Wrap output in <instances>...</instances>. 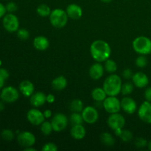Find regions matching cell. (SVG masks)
<instances>
[{"label": "cell", "mask_w": 151, "mask_h": 151, "mask_svg": "<svg viewBox=\"0 0 151 151\" xmlns=\"http://www.w3.org/2000/svg\"><path fill=\"white\" fill-rule=\"evenodd\" d=\"M90 53L96 62H105L111 55V48L109 43L103 40H96L90 47Z\"/></svg>", "instance_id": "obj_1"}, {"label": "cell", "mask_w": 151, "mask_h": 151, "mask_svg": "<svg viewBox=\"0 0 151 151\" xmlns=\"http://www.w3.org/2000/svg\"><path fill=\"white\" fill-rule=\"evenodd\" d=\"M122 82L120 77L111 74L106 78L103 82V88L108 96H116L121 92Z\"/></svg>", "instance_id": "obj_2"}, {"label": "cell", "mask_w": 151, "mask_h": 151, "mask_svg": "<svg viewBox=\"0 0 151 151\" xmlns=\"http://www.w3.org/2000/svg\"><path fill=\"white\" fill-rule=\"evenodd\" d=\"M49 17L51 24L58 29L64 27L67 24L68 19H69L66 10L60 8H56L52 10L51 14Z\"/></svg>", "instance_id": "obj_3"}, {"label": "cell", "mask_w": 151, "mask_h": 151, "mask_svg": "<svg viewBox=\"0 0 151 151\" xmlns=\"http://www.w3.org/2000/svg\"><path fill=\"white\" fill-rule=\"evenodd\" d=\"M132 47L136 52L146 55L151 53V40L146 36H139L134 40Z\"/></svg>", "instance_id": "obj_4"}, {"label": "cell", "mask_w": 151, "mask_h": 151, "mask_svg": "<svg viewBox=\"0 0 151 151\" xmlns=\"http://www.w3.org/2000/svg\"><path fill=\"white\" fill-rule=\"evenodd\" d=\"M107 123L109 128L113 130L116 135L118 136L125 126V119L122 114H119V112L111 114L107 119Z\"/></svg>", "instance_id": "obj_5"}, {"label": "cell", "mask_w": 151, "mask_h": 151, "mask_svg": "<svg viewBox=\"0 0 151 151\" xmlns=\"http://www.w3.org/2000/svg\"><path fill=\"white\" fill-rule=\"evenodd\" d=\"M103 108L110 114L118 113L121 109V102L116 96H108L103 102Z\"/></svg>", "instance_id": "obj_6"}, {"label": "cell", "mask_w": 151, "mask_h": 151, "mask_svg": "<svg viewBox=\"0 0 151 151\" xmlns=\"http://www.w3.org/2000/svg\"><path fill=\"white\" fill-rule=\"evenodd\" d=\"M2 24L4 29L10 32H17L19 27V21L16 15L13 13L6 14L3 17Z\"/></svg>", "instance_id": "obj_7"}, {"label": "cell", "mask_w": 151, "mask_h": 151, "mask_svg": "<svg viewBox=\"0 0 151 151\" xmlns=\"http://www.w3.org/2000/svg\"><path fill=\"white\" fill-rule=\"evenodd\" d=\"M68 118L62 113H58L53 116L51 120L53 131L55 132H60L66 129L68 125Z\"/></svg>", "instance_id": "obj_8"}, {"label": "cell", "mask_w": 151, "mask_h": 151, "mask_svg": "<svg viewBox=\"0 0 151 151\" xmlns=\"http://www.w3.org/2000/svg\"><path fill=\"white\" fill-rule=\"evenodd\" d=\"M19 97V92L13 86H7L2 89L0 98L3 102L7 103H12L16 102Z\"/></svg>", "instance_id": "obj_9"}, {"label": "cell", "mask_w": 151, "mask_h": 151, "mask_svg": "<svg viewBox=\"0 0 151 151\" xmlns=\"http://www.w3.org/2000/svg\"><path fill=\"white\" fill-rule=\"evenodd\" d=\"M36 139L35 135L29 131H22L17 136V142L22 147H28L33 146Z\"/></svg>", "instance_id": "obj_10"}, {"label": "cell", "mask_w": 151, "mask_h": 151, "mask_svg": "<svg viewBox=\"0 0 151 151\" xmlns=\"http://www.w3.org/2000/svg\"><path fill=\"white\" fill-rule=\"evenodd\" d=\"M27 118L29 123L33 125H41L45 121L44 113L36 109H32L27 114Z\"/></svg>", "instance_id": "obj_11"}, {"label": "cell", "mask_w": 151, "mask_h": 151, "mask_svg": "<svg viewBox=\"0 0 151 151\" xmlns=\"http://www.w3.org/2000/svg\"><path fill=\"white\" fill-rule=\"evenodd\" d=\"M84 122L88 124H94L99 118V113L95 108L92 106H87L84 108L81 112Z\"/></svg>", "instance_id": "obj_12"}, {"label": "cell", "mask_w": 151, "mask_h": 151, "mask_svg": "<svg viewBox=\"0 0 151 151\" xmlns=\"http://www.w3.org/2000/svg\"><path fill=\"white\" fill-rule=\"evenodd\" d=\"M138 116L142 121L147 124H151V103L145 101L140 106L138 110Z\"/></svg>", "instance_id": "obj_13"}, {"label": "cell", "mask_w": 151, "mask_h": 151, "mask_svg": "<svg viewBox=\"0 0 151 151\" xmlns=\"http://www.w3.org/2000/svg\"><path fill=\"white\" fill-rule=\"evenodd\" d=\"M121 109L128 114H133L136 112L137 109V103L133 98L125 97L121 100Z\"/></svg>", "instance_id": "obj_14"}, {"label": "cell", "mask_w": 151, "mask_h": 151, "mask_svg": "<svg viewBox=\"0 0 151 151\" xmlns=\"http://www.w3.org/2000/svg\"><path fill=\"white\" fill-rule=\"evenodd\" d=\"M132 82L137 88H145L148 85L149 79L147 75L142 72H138L133 75Z\"/></svg>", "instance_id": "obj_15"}, {"label": "cell", "mask_w": 151, "mask_h": 151, "mask_svg": "<svg viewBox=\"0 0 151 151\" xmlns=\"http://www.w3.org/2000/svg\"><path fill=\"white\" fill-rule=\"evenodd\" d=\"M104 72V66L100 62H97V63L91 65V66L89 69V71H88V74H89V76L91 77V79L97 81V80L100 79L103 76Z\"/></svg>", "instance_id": "obj_16"}, {"label": "cell", "mask_w": 151, "mask_h": 151, "mask_svg": "<svg viewBox=\"0 0 151 151\" xmlns=\"http://www.w3.org/2000/svg\"><path fill=\"white\" fill-rule=\"evenodd\" d=\"M68 17L70 19L77 20L82 17L83 10L81 6L77 4H70L67 6L66 9Z\"/></svg>", "instance_id": "obj_17"}, {"label": "cell", "mask_w": 151, "mask_h": 151, "mask_svg": "<svg viewBox=\"0 0 151 151\" xmlns=\"http://www.w3.org/2000/svg\"><path fill=\"white\" fill-rule=\"evenodd\" d=\"M31 105L35 108H38L40 106H42L45 104L47 102V95L44 93L38 91V92L33 93L30 97Z\"/></svg>", "instance_id": "obj_18"}, {"label": "cell", "mask_w": 151, "mask_h": 151, "mask_svg": "<svg viewBox=\"0 0 151 151\" xmlns=\"http://www.w3.org/2000/svg\"><path fill=\"white\" fill-rule=\"evenodd\" d=\"M19 91L24 97H29L32 96V94L35 91V86L31 81H23L19 84Z\"/></svg>", "instance_id": "obj_19"}, {"label": "cell", "mask_w": 151, "mask_h": 151, "mask_svg": "<svg viewBox=\"0 0 151 151\" xmlns=\"http://www.w3.org/2000/svg\"><path fill=\"white\" fill-rule=\"evenodd\" d=\"M33 47L39 51H44L47 50L50 46V41L48 38L43 35H39L34 38L33 40Z\"/></svg>", "instance_id": "obj_20"}, {"label": "cell", "mask_w": 151, "mask_h": 151, "mask_svg": "<svg viewBox=\"0 0 151 151\" xmlns=\"http://www.w3.org/2000/svg\"><path fill=\"white\" fill-rule=\"evenodd\" d=\"M71 136L76 140H81L86 137V131L83 124L81 125H74L70 131Z\"/></svg>", "instance_id": "obj_21"}, {"label": "cell", "mask_w": 151, "mask_h": 151, "mask_svg": "<svg viewBox=\"0 0 151 151\" xmlns=\"http://www.w3.org/2000/svg\"><path fill=\"white\" fill-rule=\"evenodd\" d=\"M67 86V80L65 77L60 76L57 77L52 81V87L55 91H62Z\"/></svg>", "instance_id": "obj_22"}, {"label": "cell", "mask_w": 151, "mask_h": 151, "mask_svg": "<svg viewBox=\"0 0 151 151\" xmlns=\"http://www.w3.org/2000/svg\"><path fill=\"white\" fill-rule=\"evenodd\" d=\"M108 97L103 88H95L91 91V97L96 102H103Z\"/></svg>", "instance_id": "obj_23"}, {"label": "cell", "mask_w": 151, "mask_h": 151, "mask_svg": "<svg viewBox=\"0 0 151 151\" xmlns=\"http://www.w3.org/2000/svg\"><path fill=\"white\" fill-rule=\"evenodd\" d=\"M100 141L107 147H112L115 144V139L114 137L108 132H104L100 135Z\"/></svg>", "instance_id": "obj_24"}, {"label": "cell", "mask_w": 151, "mask_h": 151, "mask_svg": "<svg viewBox=\"0 0 151 151\" xmlns=\"http://www.w3.org/2000/svg\"><path fill=\"white\" fill-rule=\"evenodd\" d=\"M69 108H70V110L72 112H79V113H81L84 109L83 103L82 102V100H79V99H75V100H73L71 102Z\"/></svg>", "instance_id": "obj_25"}, {"label": "cell", "mask_w": 151, "mask_h": 151, "mask_svg": "<svg viewBox=\"0 0 151 151\" xmlns=\"http://www.w3.org/2000/svg\"><path fill=\"white\" fill-rule=\"evenodd\" d=\"M104 68L105 70L107 72L110 74H114L117 70V64L114 60L109 58L105 61Z\"/></svg>", "instance_id": "obj_26"}, {"label": "cell", "mask_w": 151, "mask_h": 151, "mask_svg": "<svg viewBox=\"0 0 151 151\" xmlns=\"http://www.w3.org/2000/svg\"><path fill=\"white\" fill-rule=\"evenodd\" d=\"M36 11L37 13L40 16H41V17H47V16H50V15L52 13V10L50 9V7L47 4H41L40 5H38V7H37Z\"/></svg>", "instance_id": "obj_27"}, {"label": "cell", "mask_w": 151, "mask_h": 151, "mask_svg": "<svg viewBox=\"0 0 151 151\" xmlns=\"http://www.w3.org/2000/svg\"><path fill=\"white\" fill-rule=\"evenodd\" d=\"M70 122L74 125H81L83 123L84 120L83 118L82 114L79 112H72V114L70 116Z\"/></svg>", "instance_id": "obj_28"}, {"label": "cell", "mask_w": 151, "mask_h": 151, "mask_svg": "<svg viewBox=\"0 0 151 151\" xmlns=\"http://www.w3.org/2000/svg\"><path fill=\"white\" fill-rule=\"evenodd\" d=\"M41 131L44 136L50 135L53 131V128L51 122L44 121V122H42L41 125Z\"/></svg>", "instance_id": "obj_29"}, {"label": "cell", "mask_w": 151, "mask_h": 151, "mask_svg": "<svg viewBox=\"0 0 151 151\" xmlns=\"http://www.w3.org/2000/svg\"><path fill=\"white\" fill-rule=\"evenodd\" d=\"M134 83L131 82H126L125 83L122 84V88H121V93L122 94V95H129L134 91Z\"/></svg>", "instance_id": "obj_30"}, {"label": "cell", "mask_w": 151, "mask_h": 151, "mask_svg": "<svg viewBox=\"0 0 151 151\" xmlns=\"http://www.w3.org/2000/svg\"><path fill=\"white\" fill-rule=\"evenodd\" d=\"M118 137L120 138V139L122 141L125 142H128L131 141L133 139V134L128 130H123L120 131L119 134H118Z\"/></svg>", "instance_id": "obj_31"}, {"label": "cell", "mask_w": 151, "mask_h": 151, "mask_svg": "<svg viewBox=\"0 0 151 151\" xmlns=\"http://www.w3.org/2000/svg\"><path fill=\"white\" fill-rule=\"evenodd\" d=\"M1 137L4 140L7 142H10L14 139V133H13V131L10 129H4L1 131Z\"/></svg>", "instance_id": "obj_32"}, {"label": "cell", "mask_w": 151, "mask_h": 151, "mask_svg": "<svg viewBox=\"0 0 151 151\" xmlns=\"http://www.w3.org/2000/svg\"><path fill=\"white\" fill-rule=\"evenodd\" d=\"M137 66L139 68H144L147 65V59L144 55H140L136 59L135 61Z\"/></svg>", "instance_id": "obj_33"}, {"label": "cell", "mask_w": 151, "mask_h": 151, "mask_svg": "<svg viewBox=\"0 0 151 151\" xmlns=\"http://www.w3.org/2000/svg\"><path fill=\"white\" fill-rule=\"evenodd\" d=\"M17 36L19 39L22 40V41H26L29 38V32L27 29H24V28L19 29L17 30Z\"/></svg>", "instance_id": "obj_34"}, {"label": "cell", "mask_w": 151, "mask_h": 151, "mask_svg": "<svg viewBox=\"0 0 151 151\" xmlns=\"http://www.w3.org/2000/svg\"><path fill=\"white\" fill-rule=\"evenodd\" d=\"M58 147H57V145L52 142L46 143L42 147L43 151H56L58 150Z\"/></svg>", "instance_id": "obj_35"}, {"label": "cell", "mask_w": 151, "mask_h": 151, "mask_svg": "<svg viewBox=\"0 0 151 151\" xmlns=\"http://www.w3.org/2000/svg\"><path fill=\"white\" fill-rule=\"evenodd\" d=\"M5 7L7 12H8V13H13L14 12H16L18 9L16 4L15 2H13V1H10V2H8L6 4Z\"/></svg>", "instance_id": "obj_36"}, {"label": "cell", "mask_w": 151, "mask_h": 151, "mask_svg": "<svg viewBox=\"0 0 151 151\" xmlns=\"http://www.w3.org/2000/svg\"><path fill=\"white\" fill-rule=\"evenodd\" d=\"M147 142L145 139L142 138V137H139V138H137L135 141V145L137 147H139V148H142V147H145L147 145Z\"/></svg>", "instance_id": "obj_37"}, {"label": "cell", "mask_w": 151, "mask_h": 151, "mask_svg": "<svg viewBox=\"0 0 151 151\" xmlns=\"http://www.w3.org/2000/svg\"><path fill=\"white\" fill-rule=\"evenodd\" d=\"M122 77H123L125 79H130V78H131L132 79V77L133 75H134V74H133V72L131 69H124L123 72H122Z\"/></svg>", "instance_id": "obj_38"}, {"label": "cell", "mask_w": 151, "mask_h": 151, "mask_svg": "<svg viewBox=\"0 0 151 151\" xmlns=\"http://www.w3.org/2000/svg\"><path fill=\"white\" fill-rule=\"evenodd\" d=\"M0 75L6 81L10 76V74L7 69H4V68H0Z\"/></svg>", "instance_id": "obj_39"}, {"label": "cell", "mask_w": 151, "mask_h": 151, "mask_svg": "<svg viewBox=\"0 0 151 151\" xmlns=\"http://www.w3.org/2000/svg\"><path fill=\"white\" fill-rule=\"evenodd\" d=\"M145 98L147 101L151 102V87H148L145 92Z\"/></svg>", "instance_id": "obj_40"}, {"label": "cell", "mask_w": 151, "mask_h": 151, "mask_svg": "<svg viewBox=\"0 0 151 151\" xmlns=\"http://www.w3.org/2000/svg\"><path fill=\"white\" fill-rule=\"evenodd\" d=\"M6 12H7V10H6V7L2 4L1 3H0V19L2 17H4L6 15Z\"/></svg>", "instance_id": "obj_41"}, {"label": "cell", "mask_w": 151, "mask_h": 151, "mask_svg": "<svg viewBox=\"0 0 151 151\" xmlns=\"http://www.w3.org/2000/svg\"><path fill=\"white\" fill-rule=\"evenodd\" d=\"M55 100V97L53 94H49L47 95V102L49 103H54Z\"/></svg>", "instance_id": "obj_42"}, {"label": "cell", "mask_w": 151, "mask_h": 151, "mask_svg": "<svg viewBox=\"0 0 151 151\" xmlns=\"http://www.w3.org/2000/svg\"><path fill=\"white\" fill-rule=\"evenodd\" d=\"M43 113H44V116H45L46 119L50 118L52 116V111L50 110V109H47V110H46L45 111L43 112Z\"/></svg>", "instance_id": "obj_43"}, {"label": "cell", "mask_w": 151, "mask_h": 151, "mask_svg": "<svg viewBox=\"0 0 151 151\" xmlns=\"http://www.w3.org/2000/svg\"><path fill=\"white\" fill-rule=\"evenodd\" d=\"M4 82H5V80H4V78L0 75V88H1L3 86H4Z\"/></svg>", "instance_id": "obj_44"}, {"label": "cell", "mask_w": 151, "mask_h": 151, "mask_svg": "<svg viewBox=\"0 0 151 151\" xmlns=\"http://www.w3.org/2000/svg\"><path fill=\"white\" fill-rule=\"evenodd\" d=\"M25 151H36V149L32 147V146L31 147H25L24 148Z\"/></svg>", "instance_id": "obj_45"}, {"label": "cell", "mask_w": 151, "mask_h": 151, "mask_svg": "<svg viewBox=\"0 0 151 151\" xmlns=\"http://www.w3.org/2000/svg\"><path fill=\"white\" fill-rule=\"evenodd\" d=\"M4 109V105L2 102H0V111H2Z\"/></svg>", "instance_id": "obj_46"}, {"label": "cell", "mask_w": 151, "mask_h": 151, "mask_svg": "<svg viewBox=\"0 0 151 151\" xmlns=\"http://www.w3.org/2000/svg\"><path fill=\"white\" fill-rule=\"evenodd\" d=\"M112 1H113V0H101V1H103V2L104 3H110Z\"/></svg>", "instance_id": "obj_47"}, {"label": "cell", "mask_w": 151, "mask_h": 151, "mask_svg": "<svg viewBox=\"0 0 151 151\" xmlns=\"http://www.w3.org/2000/svg\"><path fill=\"white\" fill-rule=\"evenodd\" d=\"M147 147H148V149L150 150H151V141L149 142V143L147 144Z\"/></svg>", "instance_id": "obj_48"}, {"label": "cell", "mask_w": 151, "mask_h": 151, "mask_svg": "<svg viewBox=\"0 0 151 151\" xmlns=\"http://www.w3.org/2000/svg\"><path fill=\"white\" fill-rule=\"evenodd\" d=\"M0 96H1V93H0Z\"/></svg>", "instance_id": "obj_49"}]
</instances>
